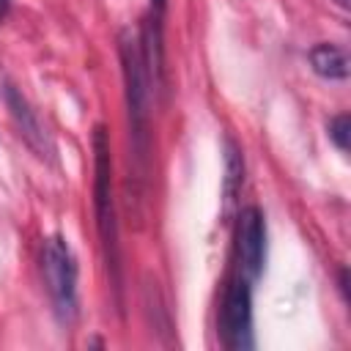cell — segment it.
Wrapping results in <instances>:
<instances>
[{
  "instance_id": "obj_1",
  "label": "cell",
  "mask_w": 351,
  "mask_h": 351,
  "mask_svg": "<svg viewBox=\"0 0 351 351\" xmlns=\"http://www.w3.org/2000/svg\"><path fill=\"white\" fill-rule=\"evenodd\" d=\"M121 52V74H123V96H126V118H129V165L132 181L137 186L132 200H143V189L151 170V77L143 55L140 33L123 27L118 36Z\"/></svg>"
},
{
  "instance_id": "obj_2",
  "label": "cell",
  "mask_w": 351,
  "mask_h": 351,
  "mask_svg": "<svg viewBox=\"0 0 351 351\" xmlns=\"http://www.w3.org/2000/svg\"><path fill=\"white\" fill-rule=\"evenodd\" d=\"M93 208H96V230L101 241V255L107 263L110 282L115 288V299L121 304V241H118V211H115V192H112V151L110 134L99 123L93 129Z\"/></svg>"
},
{
  "instance_id": "obj_3",
  "label": "cell",
  "mask_w": 351,
  "mask_h": 351,
  "mask_svg": "<svg viewBox=\"0 0 351 351\" xmlns=\"http://www.w3.org/2000/svg\"><path fill=\"white\" fill-rule=\"evenodd\" d=\"M41 274L44 288L49 293L55 318L60 324H74L80 313L77 299V258L66 236H49L41 247Z\"/></svg>"
},
{
  "instance_id": "obj_4",
  "label": "cell",
  "mask_w": 351,
  "mask_h": 351,
  "mask_svg": "<svg viewBox=\"0 0 351 351\" xmlns=\"http://www.w3.org/2000/svg\"><path fill=\"white\" fill-rule=\"evenodd\" d=\"M219 337L230 351H250L252 337V282L241 274L230 277L219 310Z\"/></svg>"
},
{
  "instance_id": "obj_5",
  "label": "cell",
  "mask_w": 351,
  "mask_h": 351,
  "mask_svg": "<svg viewBox=\"0 0 351 351\" xmlns=\"http://www.w3.org/2000/svg\"><path fill=\"white\" fill-rule=\"evenodd\" d=\"M266 263V219L261 208L250 206L239 214L236 225V266L239 274L255 282Z\"/></svg>"
},
{
  "instance_id": "obj_6",
  "label": "cell",
  "mask_w": 351,
  "mask_h": 351,
  "mask_svg": "<svg viewBox=\"0 0 351 351\" xmlns=\"http://www.w3.org/2000/svg\"><path fill=\"white\" fill-rule=\"evenodd\" d=\"M310 66L324 80H346L348 77V52L340 44L321 41L310 49Z\"/></svg>"
},
{
  "instance_id": "obj_7",
  "label": "cell",
  "mask_w": 351,
  "mask_h": 351,
  "mask_svg": "<svg viewBox=\"0 0 351 351\" xmlns=\"http://www.w3.org/2000/svg\"><path fill=\"white\" fill-rule=\"evenodd\" d=\"M5 101H8V107H11V115H14L16 126H19L22 134L27 137V143L36 145V148H41V137H44V132H41V126H38L33 110L27 107V101H25L14 88H5Z\"/></svg>"
},
{
  "instance_id": "obj_8",
  "label": "cell",
  "mask_w": 351,
  "mask_h": 351,
  "mask_svg": "<svg viewBox=\"0 0 351 351\" xmlns=\"http://www.w3.org/2000/svg\"><path fill=\"white\" fill-rule=\"evenodd\" d=\"M241 170H244L241 156H239L236 145H233V143H228V178H225V195H228V200H233L236 186L241 184Z\"/></svg>"
},
{
  "instance_id": "obj_9",
  "label": "cell",
  "mask_w": 351,
  "mask_h": 351,
  "mask_svg": "<svg viewBox=\"0 0 351 351\" xmlns=\"http://www.w3.org/2000/svg\"><path fill=\"white\" fill-rule=\"evenodd\" d=\"M348 129H351V121H348L346 112L329 121V137L335 140V145H337L340 151H348Z\"/></svg>"
},
{
  "instance_id": "obj_10",
  "label": "cell",
  "mask_w": 351,
  "mask_h": 351,
  "mask_svg": "<svg viewBox=\"0 0 351 351\" xmlns=\"http://www.w3.org/2000/svg\"><path fill=\"white\" fill-rule=\"evenodd\" d=\"M8 8H11V0H0V19L8 14Z\"/></svg>"
},
{
  "instance_id": "obj_11",
  "label": "cell",
  "mask_w": 351,
  "mask_h": 351,
  "mask_svg": "<svg viewBox=\"0 0 351 351\" xmlns=\"http://www.w3.org/2000/svg\"><path fill=\"white\" fill-rule=\"evenodd\" d=\"M335 3H337L340 8H348V0H335Z\"/></svg>"
}]
</instances>
